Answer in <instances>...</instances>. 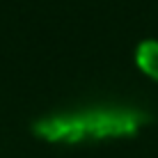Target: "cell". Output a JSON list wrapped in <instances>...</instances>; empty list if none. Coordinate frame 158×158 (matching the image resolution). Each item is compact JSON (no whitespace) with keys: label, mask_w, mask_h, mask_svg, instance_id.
<instances>
[{"label":"cell","mask_w":158,"mask_h":158,"mask_svg":"<svg viewBox=\"0 0 158 158\" xmlns=\"http://www.w3.org/2000/svg\"><path fill=\"white\" fill-rule=\"evenodd\" d=\"M142 115L122 110H92L85 115H76L71 119H51L41 122L37 131L51 140H78L83 135H110V133H128L138 128Z\"/></svg>","instance_id":"obj_1"},{"label":"cell","mask_w":158,"mask_h":158,"mask_svg":"<svg viewBox=\"0 0 158 158\" xmlns=\"http://www.w3.org/2000/svg\"><path fill=\"white\" fill-rule=\"evenodd\" d=\"M138 64L149 76L158 78V44L156 41H147L138 48Z\"/></svg>","instance_id":"obj_2"}]
</instances>
